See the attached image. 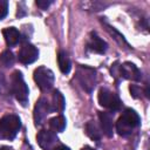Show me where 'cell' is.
<instances>
[{"label":"cell","mask_w":150,"mask_h":150,"mask_svg":"<svg viewBox=\"0 0 150 150\" xmlns=\"http://www.w3.org/2000/svg\"><path fill=\"white\" fill-rule=\"evenodd\" d=\"M141 123V118L138 114L132 109H125L121 117L116 122V131L120 136H129L135 128H137Z\"/></svg>","instance_id":"obj_1"},{"label":"cell","mask_w":150,"mask_h":150,"mask_svg":"<svg viewBox=\"0 0 150 150\" xmlns=\"http://www.w3.org/2000/svg\"><path fill=\"white\" fill-rule=\"evenodd\" d=\"M11 90L19 103L26 107L28 103V87L23 80L22 74L19 70L13 71L11 76Z\"/></svg>","instance_id":"obj_2"},{"label":"cell","mask_w":150,"mask_h":150,"mask_svg":"<svg viewBox=\"0 0 150 150\" xmlns=\"http://www.w3.org/2000/svg\"><path fill=\"white\" fill-rule=\"evenodd\" d=\"M21 128V121L16 115H6L0 118V138L13 139Z\"/></svg>","instance_id":"obj_3"},{"label":"cell","mask_w":150,"mask_h":150,"mask_svg":"<svg viewBox=\"0 0 150 150\" xmlns=\"http://www.w3.org/2000/svg\"><path fill=\"white\" fill-rule=\"evenodd\" d=\"M76 77H77V81L81 84V87L86 91L91 93V90L95 88V84H96V71L93 68L81 66L77 69Z\"/></svg>","instance_id":"obj_4"},{"label":"cell","mask_w":150,"mask_h":150,"mask_svg":"<svg viewBox=\"0 0 150 150\" xmlns=\"http://www.w3.org/2000/svg\"><path fill=\"white\" fill-rule=\"evenodd\" d=\"M34 81L38 84V87L46 91L52 89L53 84H54V74L50 69H48L47 67H39L34 70Z\"/></svg>","instance_id":"obj_5"},{"label":"cell","mask_w":150,"mask_h":150,"mask_svg":"<svg viewBox=\"0 0 150 150\" xmlns=\"http://www.w3.org/2000/svg\"><path fill=\"white\" fill-rule=\"evenodd\" d=\"M98 103L105 108L109 109L111 111H116L120 110L122 107V102L118 98V96L116 94H114L112 91H110L107 88H101L98 91Z\"/></svg>","instance_id":"obj_6"},{"label":"cell","mask_w":150,"mask_h":150,"mask_svg":"<svg viewBox=\"0 0 150 150\" xmlns=\"http://www.w3.org/2000/svg\"><path fill=\"white\" fill-rule=\"evenodd\" d=\"M52 112V107H50V103L48 102L47 98L45 97H41L35 107H34V123L35 125H41L43 123V121L46 120V117Z\"/></svg>","instance_id":"obj_7"},{"label":"cell","mask_w":150,"mask_h":150,"mask_svg":"<svg viewBox=\"0 0 150 150\" xmlns=\"http://www.w3.org/2000/svg\"><path fill=\"white\" fill-rule=\"evenodd\" d=\"M39 57V50L30 43H26L19 52V61L23 64H29L36 61Z\"/></svg>","instance_id":"obj_8"},{"label":"cell","mask_w":150,"mask_h":150,"mask_svg":"<svg viewBox=\"0 0 150 150\" xmlns=\"http://www.w3.org/2000/svg\"><path fill=\"white\" fill-rule=\"evenodd\" d=\"M39 145L43 150H53L57 142L56 135L50 130H41L36 136Z\"/></svg>","instance_id":"obj_9"},{"label":"cell","mask_w":150,"mask_h":150,"mask_svg":"<svg viewBox=\"0 0 150 150\" xmlns=\"http://www.w3.org/2000/svg\"><path fill=\"white\" fill-rule=\"evenodd\" d=\"M118 73L122 77L131 81H139L142 77L141 70L131 62H124L118 67Z\"/></svg>","instance_id":"obj_10"},{"label":"cell","mask_w":150,"mask_h":150,"mask_svg":"<svg viewBox=\"0 0 150 150\" xmlns=\"http://www.w3.org/2000/svg\"><path fill=\"white\" fill-rule=\"evenodd\" d=\"M98 120L101 124V130L107 137H112L114 135V122H112V116L109 112H100L98 114Z\"/></svg>","instance_id":"obj_11"},{"label":"cell","mask_w":150,"mask_h":150,"mask_svg":"<svg viewBox=\"0 0 150 150\" xmlns=\"http://www.w3.org/2000/svg\"><path fill=\"white\" fill-rule=\"evenodd\" d=\"M88 48L94 52V53H97V54H103L105 53L107 48H108V45L105 41H103L100 36H97L95 33H93L88 40Z\"/></svg>","instance_id":"obj_12"},{"label":"cell","mask_w":150,"mask_h":150,"mask_svg":"<svg viewBox=\"0 0 150 150\" xmlns=\"http://www.w3.org/2000/svg\"><path fill=\"white\" fill-rule=\"evenodd\" d=\"M5 41L8 46H15L20 41V33L15 27H8L2 30Z\"/></svg>","instance_id":"obj_13"},{"label":"cell","mask_w":150,"mask_h":150,"mask_svg":"<svg viewBox=\"0 0 150 150\" xmlns=\"http://www.w3.org/2000/svg\"><path fill=\"white\" fill-rule=\"evenodd\" d=\"M57 62H59V68L63 74H68L70 71L71 68V63H70V59L68 56V54L64 50H60L57 54Z\"/></svg>","instance_id":"obj_14"},{"label":"cell","mask_w":150,"mask_h":150,"mask_svg":"<svg viewBox=\"0 0 150 150\" xmlns=\"http://www.w3.org/2000/svg\"><path fill=\"white\" fill-rule=\"evenodd\" d=\"M64 105H66V101H64L63 95L59 90H55L53 94V100H52V104H50L52 111L62 112L64 109Z\"/></svg>","instance_id":"obj_15"},{"label":"cell","mask_w":150,"mask_h":150,"mask_svg":"<svg viewBox=\"0 0 150 150\" xmlns=\"http://www.w3.org/2000/svg\"><path fill=\"white\" fill-rule=\"evenodd\" d=\"M86 132L87 135L94 139V141H100L101 139V136H102V131L101 129L98 128V125L94 122V121H89L87 124H86Z\"/></svg>","instance_id":"obj_16"},{"label":"cell","mask_w":150,"mask_h":150,"mask_svg":"<svg viewBox=\"0 0 150 150\" xmlns=\"http://www.w3.org/2000/svg\"><path fill=\"white\" fill-rule=\"evenodd\" d=\"M49 127L52 130L54 131H63L64 128H66V118L62 116V115H59V116H55L53 118H50L49 121Z\"/></svg>","instance_id":"obj_17"},{"label":"cell","mask_w":150,"mask_h":150,"mask_svg":"<svg viewBox=\"0 0 150 150\" xmlns=\"http://www.w3.org/2000/svg\"><path fill=\"white\" fill-rule=\"evenodd\" d=\"M14 61H15V57L13 55V53L11 50H5L1 53L0 55V62L5 66V67H11L14 64Z\"/></svg>","instance_id":"obj_18"},{"label":"cell","mask_w":150,"mask_h":150,"mask_svg":"<svg viewBox=\"0 0 150 150\" xmlns=\"http://www.w3.org/2000/svg\"><path fill=\"white\" fill-rule=\"evenodd\" d=\"M8 13V2L6 0H0V20H2Z\"/></svg>","instance_id":"obj_19"},{"label":"cell","mask_w":150,"mask_h":150,"mask_svg":"<svg viewBox=\"0 0 150 150\" xmlns=\"http://www.w3.org/2000/svg\"><path fill=\"white\" fill-rule=\"evenodd\" d=\"M35 4H36V6L40 7L41 9H47L48 6L52 4V1H50V0H36Z\"/></svg>","instance_id":"obj_20"},{"label":"cell","mask_w":150,"mask_h":150,"mask_svg":"<svg viewBox=\"0 0 150 150\" xmlns=\"http://www.w3.org/2000/svg\"><path fill=\"white\" fill-rule=\"evenodd\" d=\"M130 93H131V95H132L135 98L141 97V89H139L137 86H135V84L130 86Z\"/></svg>","instance_id":"obj_21"},{"label":"cell","mask_w":150,"mask_h":150,"mask_svg":"<svg viewBox=\"0 0 150 150\" xmlns=\"http://www.w3.org/2000/svg\"><path fill=\"white\" fill-rule=\"evenodd\" d=\"M53 150H70V149L66 145H59V146H55Z\"/></svg>","instance_id":"obj_22"},{"label":"cell","mask_w":150,"mask_h":150,"mask_svg":"<svg viewBox=\"0 0 150 150\" xmlns=\"http://www.w3.org/2000/svg\"><path fill=\"white\" fill-rule=\"evenodd\" d=\"M0 150H13V149L9 146H0Z\"/></svg>","instance_id":"obj_23"},{"label":"cell","mask_w":150,"mask_h":150,"mask_svg":"<svg viewBox=\"0 0 150 150\" xmlns=\"http://www.w3.org/2000/svg\"><path fill=\"white\" fill-rule=\"evenodd\" d=\"M81 150H95V149H93V148H90V146H84V148H82Z\"/></svg>","instance_id":"obj_24"}]
</instances>
